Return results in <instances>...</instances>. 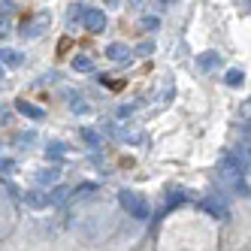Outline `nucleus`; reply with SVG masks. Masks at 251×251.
Returning <instances> with one entry per match:
<instances>
[{"label":"nucleus","mask_w":251,"mask_h":251,"mask_svg":"<svg viewBox=\"0 0 251 251\" xmlns=\"http://www.w3.org/2000/svg\"><path fill=\"white\" fill-rule=\"evenodd\" d=\"M221 182L233 194L248 197V151L245 154H236V151L221 154Z\"/></svg>","instance_id":"1"},{"label":"nucleus","mask_w":251,"mask_h":251,"mask_svg":"<svg viewBox=\"0 0 251 251\" xmlns=\"http://www.w3.org/2000/svg\"><path fill=\"white\" fill-rule=\"evenodd\" d=\"M118 203H121V209L127 212V215H133L136 221H149V218H151L149 200H146L142 194H136V191H121V194H118Z\"/></svg>","instance_id":"2"},{"label":"nucleus","mask_w":251,"mask_h":251,"mask_svg":"<svg viewBox=\"0 0 251 251\" xmlns=\"http://www.w3.org/2000/svg\"><path fill=\"white\" fill-rule=\"evenodd\" d=\"M82 27H85L88 33H103V27H106V15H103V9L88 6L85 15H82Z\"/></svg>","instance_id":"3"},{"label":"nucleus","mask_w":251,"mask_h":251,"mask_svg":"<svg viewBox=\"0 0 251 251\" xmlns=\"http://www.w3.org/2000/svg\"><path fill=\"white\" fill-rule=\"evenodd\" d=\"M106 58L115 61V64H127L133 58V49L127 43H109V46H106Z\"/></svg>","instance_id":"4"},{"label":"nucleus","mask_w":251,"mask_h":251,"mask_svg":"<svg viewBox=\"0 0 251 251\" xmlns=\"http://www.w3.org/2000/svg\"><path fill=\"white\" fill-rule=\"evenodd\" d=\"M15 109H19L25 118H33V121H40V118H46V112L40 109V106H33V103H27V100H15Z\"/></svg>","instance_id":"5"},{"label":"nucleus","mask_w":251,"mask_h":251,"mask_svg":"<svg viewBox=\"0 0 251 251\" xmlns=\"http://www.w3.org/2000/svg\"><path fill=\"white\" fill-rule=\"evenodd\" d=\"M218 64H221V55H215V51H203V55H197V67H200L203 73L215 70Z\"/></svg>","instance_id":"6"},{"label":"nucleus","mask_w":251,"mask_h":251,"mask_svg":"<svg viewBox=\"0 0 251 251\" xmlns=\"http://www.w3.org/2000/svg\"><path fill=\"white\" fill-rule=\"evenodd\" d=\"M46 25H49V15H46V12H40L37 19H33V25H25V30H22V33H25V37H40V33H43L40 27H46Z\"/></svg>","instance_id":"7"},{"label":"nucleus","mask_w":251,"mask_h":251,"mask_svg":"<svg viewBox=\"0 0 251 251\" xmlns=\"http://www.w3.org/2000/svg\"><path fill=\"white\" fill-rule=\"evenodd\" d=\"M19 64H22V51L0 49V67H19Z\"/></svg>","instance_id":"8"},{"label":"nucleus","mask_w":251,"mask_h":251,"mask_svg":"<svg viewBox=\"0 0 251 251\" xmlns=\"http://www.w3.org/2000/svg\"><path fill=\"white\" fill-rule=\"evenodd\" d=\"M203 206L212 212V215H218V218H230V212H227V206L224 203H218V200H215V197H206V200H203Z\"/></svg>","instance_id":"9"},{"label":"nucleus","mask_w":251,"mask_h":251,"mask_svg":"<svg viewBox=\"0 0 251 251\" xmlns=\"http://www.w3.org/2000/svg\"><path fill=\"white\" fill-rule=\"evenodd\" d=\"M73 70H76V73H91V70H94V58L91 55H76L73 58Z\"/></svg>","instance_id":"10"},{"label":"nucleus","mask_w":251,"mask_h":251,"mask_svg":"<svg viewBox=\"0 0 251 251\" xmlns=\"http://www.w3.org/2000/svg\"><path fill=\"white\" fill-rule=\"evenodd\" d=\"M67 151H70V149H67V142H61V139H51V142H49V149H46V154H49V160H51V157H55V160H58V157H64Z\"/></svg>","instance_id":"11"},{"label":"nucleus","mask_w":251,"mask_h":251,"mask_svg":"<svg viewBox=\"0 0 251 251\" xmlns=\"http://www.w3.org/2000/svg\"><path fill=\"white\" fill-rule=\"evenodd\" d=\"M224 82H227L230 88H239V85L245 82V73H242V70H227V73H224Z\"/></svg>","instance_id":"12"},{"label":"nucleus","mask_w":251,"mask_h":251,"mask_svg":"<svg viewBox=\"0 0 251 251\" xmlns=\"http://www.w3.org/2000/svg\"><path fill=\"white\" fill-rule=\"evenodd\" d=\"M67 197H70V191L58 185L55 191H51V194H49V200H46V203H55V206H64V203H67Z\"/></svg>","instance_id":"13"},{"label":"nucleus","mask_w":251,"mask_h":251,"mask_svg":"<svg viewBox=\"0 0 251 251\" xmlns=\"http://www.w3.org/2000/svg\"><path fill=\"white\" fill-rule=\"evenodd\" d=\"M25 203H27L30 209H43V206H46V197H43L40 191H30V194H25Z\"/></svg>","instance_id":"14"},{"label":"nucleus","mask_w":251,"mask_h":251,"mask_svg":"<svg viewBox=\"0 0 251 251\" xmlns=\"http://www.w3.org/2000/svg\"><path fill=\"white\" fill-rule=\"evenodd\" d=\"M37 182L40 185H55L58 182V170H40L37 173Z\"/></svg>","instance_id":"15"},{"label":"nucleus","mask_w":251,"mask_h":251,"mask_svg":"<svg viewBox=\"0 0 251 251\" xmlns=\"http://www.w3.org/2000/svg\"><path fill=\"white\" fill-rule=\"evenodd\" d=\"M82 139H85L91 149H100V133H97V130H91V127H82Z\"/></svg>","instance_id":"16"},{"label":"nucleus","mask_w":251,"mask_h":251,"mask_svg":"<svg viewBox=\"0 0 251 251\" xmlns=\"http://www.w3.org/2000/svg\"><path fill=\"white\" fill-rule=\"evenodd\" d=\"M85 9H88V3H73V9H70V22L82 25V15H85Z\"/></svg>","instance_id":"17"},{"label":"nucleus","mask_w":251,"mask_h":251,"mask_svg":"<svg viewBox=\"0 0 251 251\" xmlns=\"http://www.w3.org/2000/svg\"><path fill=\"white\" fill-rule=\"evenodd\" d=\"M33 139H37V133H33V130H25V133L15 136V146H30Z\"/></svg>","instance_id":"18"},{"label":"nucleus","mask_w":251,"mask_h":251,"mask_svg":"<svg viewBox=\"0 0 251 251\" xmlns=\"http://www.w3.org/2000/svg\"><path fill=\"white\" fill-rule=\"evenodd\" d=\"M94 191H97L94 185H82V188H76V191H73V197H76V200H82V197H91Z\"/></svg>","instance_id":"19"},{"label":"nucleus","mask_w":251,"mask_h":251,"mask_svg":"<svg viewBox=\"0 0 251 251\" xmlns=\"http://www.w3.org/2000/svg\"><path fill=\"white\" fill-rule=\"evenodd\" d=\"M15 170V160H9V157H0V173H12Z\"/></svg>","instance_id":"20"},{"label":"nucleus","mask_w":251,"mask_h":251,"mask_svg":"<svg viewBox=\"0 0 251 251\" xmlns=\"http://www.w3.org/2000/svg\"><path fill=\"white\" fill-rule=\"evenodd\" d=\"M182 200H185V194H182V191H170V206H178Z\"/></svg>","instance_id":"21"},{"label":"nucleus","mask_w":251,"mask_h":251,"mask_svg":"<svg viewBox=\"0 0 251 251\" xmlns=\"http://www.w3.org/2000/svg\"><path fill=\"white\" fill-rule=\"evenodd\" d=\"M3 124H9V109H6V106H0V127H3Z\"/></svg>","instance_id":"22"},{"label":"nucleus","mask_w":251,"mask_h":251,"mask_svg":"<svg viewBox=\"0 0 251 251\" xmlns=\"http://www.w3.org/2000/svg\"><path fill=\"white\" fill-rule=\"evenodd\" d=\"M142 27H146V30H154V27H157V19H154V15H151V19H142Z\"/></svg>","instance_id":"23"},{"label":"nucleus","mask_w":251,"mask_h":251,"mask_svg":"<svg viewBox=\"0 0 251 251\" xmlns=\"http://www.w3.org/2000/svg\"><path fill=\"white\" fill-rule=\"evenodd\" d=\"M136 51H139V55H151V51H154V46H151V43H142Z\"/></svg>","instance_id":"24"},{"label":"nucleus","mask_w":251,"mask_h":251,"mask_svg":"<svg viewBox=\"0 0 251 251\" xmlns=\"http://www.w3.org/2000/svg\"><path fill=\"white\" fill-rule=\"evenodd\" d=\"M133 112V106H118V118H127Z\"/></svg>","instance_id":"25"},{"label":"nucleus","mask_w":251,"mask_h":251,"mask_svg":"<svg viewBox=\"0 0 251 251\" xmlns=\"http://www.w3.org/2000/svg\"><path fill=\"white\" fill-rule=\"evenodd\" d=\"M6 27H9V22L3 19V15H0V33H6Z\"/></svg>","instance_id":"26"},{"label":"nucleus","mask_w":251,"mask_h":251,"mask_svg":"<svg viewBox=\"0 0 251 251\" xmlns=\"http://www.w3.org/2000/svg\"><path fill=\"white\" fill-rule=\"evenodd\" d=\"M0 82H3V67H0Z\"/></svg>","instance_id":"27"}]
</instances>
